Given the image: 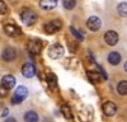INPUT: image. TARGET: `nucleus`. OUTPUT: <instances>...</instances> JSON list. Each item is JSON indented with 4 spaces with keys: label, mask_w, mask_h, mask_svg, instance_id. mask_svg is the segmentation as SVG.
Returning <instances> with one entry per match:
<instances>
[{
    "label": "nucleus",
    "mask_w": 127,
    "mask_h": 122,
    "mask_svg": "<svg viewBox=\"0 0 127 122\" xmlns=\"http://www.w3.org/2000/svg\"><path fill=\"white\" fill-rule=\"evenodd\" d=\"M22 75L26 78H33L36 75V66L31 62H27L22 66Z\"/></svg>",
    "instance_id": "obj_12"
},
{
    "label": "nucleus",
    "mask_w": 127,
    "mask_h": 122,
    "mask_svg": "<svg viewBox=\"0 0 127 122\" xmlns=\"http://www.w3.org/2000/svg\"><path fill=\"white\" fill-rule=\"evenodd\" d=\"M117 12L121 17H127V3L122 1L117 5Z\"/></svg>",
    "instance_id": "obj_20"
},
{
    "label": "nucleus",
    "mask_w": 127,
    "mask_h": 122,
    "mask_svg": "<svg viewBox=\"0 0 127 122\" xmlns=\"http://www.w3.org/2000/svg\"><path fill=\"white\" fill-rule=\"evenodd\" d=\"M15 78L13 76V75H4L3 76V79H1V85L4 87V88H6V89H13L14 87H15Z\"/></svg>",
    "instance_id": "obj_13"
},
{
    "label": "nucleus",
    "mask_w": 127,
    "mask_h": 122,
    "mask_svg": "<svg viewBox=\"0 0 127 122\" xmlns=\"http://www.w3.org/2000/svg\"><path fill=\"white\" fill-rule=\"evenodd\" d=\"M117 92L120 95H127V80H122L117 84Z\"/></svg>",
    "instance_id": "obj_19"
},
{
    "label": "nucleus",
    "mask_w": 127,
    "mask_h": 122,
    "mask_svg": "<svg viewBox=\"0 0 127 122\" xmlns=\"http://www.w3.org/2000/svg\"><path fill=\"white\" fill-rule=\"evenodd\" d=\"M121 55L117 52V51H112V52H109L107 60H108V62L112 65V66H117L120 62H121Z\"/></svg>",
    "instance_id": "obj_14"
},
{
    "label": "nucleus",
    "mask_w": 127,
    "mask_h": 122,
    "mask_svg": "<svg viewBox=\"0 0 127 122\" xmlns=\"http://www.w3.org/2000/svg\"><path fill=\"white\" fill-rule=\"evenodd\" d=\"M45 78H46V81H47V84H48V87H50L51 89H54V88L57 87V78H56L55 74H52V73H46Z\"/></svg>",
    "instance_id": "obj_16"
},
{
    "label": "nucleus",
    "mask_w": 127,
    "mask_h": 122,
    "mask_svg": "<svg viewBox=\"0 0 127 122\" xmlns=\"http://www.w3.org/2000/svg\"><path fill=\"white\" fill-rule=\"evenodd\" d=\"M20 19H22V22L24 26H33L37 19H38V15L34 10H31V9H26L23 10L22 13H20Z\"/></svg>",
    "instance_id": "obj_1"
},
{
    "label": "nucleus",
    "mask_w": 127,
    "mask_h": 122,
    "mask_svg": "<svg viewBox=\"0 0 127 122\" xmlns=\"http://www.w3.org/2000/svg\"><path fill=\"white\" fill-rule=\"evenodd\" d=\"M5 122H18V121H17L14 117H9V118H6V120H5Z\"/></svg>",
    "instance_id": "obj_26"
},
{
    "label": "nucleus",
    "mask_w": 127,
    "mask_h": 122,
    "mask_svg": "<svg viewBox=\"0 0 127 122\" xmlns=\"http://www.w3.org/2000/svg\"><path fill=\"white\" fill-rule=\"evenodd\" d=\"M61 113H62V116L65 117L66 120H72V117H74L70 106L66 104V103H64V104L61 106Z\"/></svg>",
    "instance_id": "obj_17"
},
{
    "label": "nucleus",
    "mask_w": 127,
    "mask_h": 122,
    "mask_svg": "<svg viewBox=\"0 0 127 122\" xmlns=\"http://www.w3.org/2000/svg\"><path fill=\"white\" fill-rule=\"evenodd\" d=\"M62 5H64V8H65V9L71 10V9L75 8L76 0H62Z\"/></svg>",
    "instance_id": "obj_21"
},
{
    "label": "nucleus",
    "mask_w": 127,
    "mask_h": 122,
    "mask_svg": "<svg viewBox=\"0 0 127 122\" xmlns=\"http://www.w3.org/2000/svg\"><path fill=\"white\" fill-rule=\"evenodd\" d=\"M28 97V89L24 85H20L15 89L14 94H13V99H12V104H19L22 103L24 99H27Z\"/></svg>",
    "instance_id": "obj_3"
},
{
    "label": "nucleus",
    "mask_w": 127,
    "mask_h": 122,
    "mask_svg": "<svg viewBox=\"0 0 127 122\" xmlns=\"http://www.w3.org/2000/svg\"><path fill=\"white\" fill-rule=\"evenodd\" d=\"M3 109H4V111L1 112V117H5V116H8V113H9V109H8L6 107H5V108H3Z\"/></svg>",
    "instance_id": "obj_25"
},
{
    "label": "nucleus",
    "mask_w": 127,
    "mask_h": 122,
    "mask_svg": "<svg viewBox=\"0 0 127 122\" xmlns=\"http://www.w3.org/2000/svg\"><path fill=\"white\" fill-rule=\"evenodd\" d=\"M100 26H102V22H100V19L97 15H92L87 20V27L90 30H93V32H97V30L100 28Z\"/></svg>",
    "instance_id": "obj_8"
},
{
    "label": "nucleus",
    "mask_w": 127,
    "mask_h": 122,
    "mask_svg": "<svg viewBox=\"0 0 127 122\" xmlns=\"http://www.w3.org/2000/svg\"><path fill=\"white\" fill-rule=\"evenodd\" d=\"M47 54H48L50 59L57 60V59H61L64 56V54H65V48H64V46H61L60 43H54V45L50 46Z\"/></svg>",
    "instance_id": "obj_4"
},
{
    "label": "nucleus",
    "mask_w": 127,
    "mask_h": 122,
    "mask_svg": "<svg viewBox=\"0 0 127 122\" xmlns=\"http://www.w3.org/2000/svg\"><path fill=\"white\" fill-rule=\"evenodd\" d=\"M8 5L5 4V1L4 0H0V15H4V14H6L8 13Z\"/></svg>",
    "instance_id": "obj_23"
},
{
    "label": "nucleus",
    "mask_w": 127,
    "mask_h": 122,
    "mask_svg": "<svg viewBox=\"0 0 127 122\" xmlns=\"http://www.w3.org/2000/svg\"><path fill=\"white\" fill-rule=\"evenodd\" d=\"M4 30H5V33L10 37H15V36H19V34H22V29H20L18 26L15 24H5L4 26Z\"/></svg>",
    "instance_id": "obj_10"
},
{
    "label": "nucleus",
    "mask_w": 127,
    "mask_h": 122,
    "mask_svg": "<svg viewBox=\"0 0 127 122\" xmlns=\"http://www.w3.org/2000/svg\"><path fill=\"white\" fill-rule=\"evenodd\" d=\"M61 28H62V22L59 19H54L45 24V32L47 34H54V33L59 32Z\"/></svg>",
    "instance_id": "obj_5"
},
{
    "label": "nucleus",
    "mask_w": 127,
    "mask_h": 122,
    "mask_svg": "<svg viewBox=\"0 0 127 122\" xmlns=\"http://www.w3.org/2000/svg\"><path fill=\"white\" fill-rule=\"evenodd\" d=\"M43 48V42L38 38H32L27 42V50L31 55H39Z\"/></svg>",
    "instance_id": "obj_2"
},
{
    "label": "nucleus",
    "mask_w": 127,
    "mask_h": 122,
    "mask_svg": "<svg viewBox=\"0 0 127 122\" xmlns=\"http://www.w3.org/2000/svg\"><path fill=\"white\" fill-rule=\"evenodd\" d=\"M17 57V51L13 48V47H6L3 50V52H1V59L4 61H6V62H10V61H13L15 60Z\"/></svg>",
    "instance_id": "obj_9"
},
{
    "label": "nucleus",
    "mask_w": 127,
    "mask_h": 122,
    "mask_svg": "<svg viewBox=\"0 0 127 122\" xmlns=\"http://www.w3.org/2000/svg\"><path fill=\"white\" fill-rule=\"evenodd\" d=\"M57 0H39V6L45 10H52L56 8Z\"/></svg>",
    "instance_id": "obj_15"
},
{
    "label": "nucleus",
    "mask_w": 127,
    "mask_h": 122,
    "mask_svg": "<svg viewBox=\"0 0 127 122\" xmlns=\"http://www.w3.org/2000/svg\"><path fill=\"white\" fill-rule=\"evenodd\" d=\"M102 111L107 117H112L117 113V104L113 103V102H105L102 106Z\"/></svg>",
    "instance_id": "obj_6"
},
{
    "label": "nucleus",
    "mask_w": 127,
    "mask_h": 122,
    "mask_svg": "<svg viewBox=\"0 0 127 122\" xmlns=\"http://www.w3.org/2000/svg\"><path fill=\"white\" fill-rule=\"evenodd\" d=\"M70 32H71V34L74 36V38H76L78 41H83V39H84V34H83V33H80L76 28L70 27Z\"/></svg>",
    "instance_id": "obj_22"
},
{
    "label": "nucleus",
    "mask_w": 127,
    "mask_h": 122,
    "mask_svg": "<svg viewBox=\"0 0 127 122\" xmlns=\"http://www.w3.org/2000/svg\"><path fill=\"white\" fill-rule=\"evenodd\" d=\"M38 120H39V117H38V113L36 111H28L24 115L26 122H38Z\"/></svg>",
    "instance_id": "obj_18"
},
{
    "label": "nucleus",
    "mask_w": 127,
    "mask_h": 122,
    "mask_svg": "<svg viewBox=\"0 0 127 122\" xmlns=\"http://www.w3.org/2000/svg\"><path fill=\"white\" fill-rule=\"evenodd\" d=\"M123 69H125V71H126V73H127V61H126V62H125V65H123Z\"/></svg>",
    "instance_id": "obj_27"
},
{
    "label": "nucleus",
    "mask_w": 127,
    "mask_h": 122,
    "mask_svg": "<svg viewBox=\"0 0 127 122\" xmlns=\"http://www.w3.org/2000/svg\"><path fill=\"white\" fill-rule=\"evenodd\" d=\"M8 95V89L4 88L3 85H0V98H4Z\"/></svg>",
    "instance_id": "obj_24"
},
{
    "label": "nucleus",
    "mask_w": 127,
    "mask_h": 122,
    "mask_svg": "<svg viewBox=\"0 0 127 122\" xmlns=\"http://www.w3.org/2000/svg\"><path fill=\"white\" fill-rule=\"evenodd\" d=\"M0 107H1V104H0Z\"/></svg>",
    "instance_id": "obj_28"
},
{
    "label": "nucleus",
    "mask_w": 127,
    "mask_h": 122,
    "mask_svg": "<svg viewBox=\"0 0 127 122\" xmlns=\"http://www.w3.org/2000/svg\"><path fill=\"white\" fill-rule=\"evenodd\" d=\"M118 39H120V36L117 32H114V30H108V32H105L104 34V41L105 43L109 45V46H114L118 43Z\"/></svg>",
    "instance_id": "obj_7"
},
{
    "label": "nucleus",
    "mask_w": 127,
    "mask_h": 122,
    "mask_svg": "<svg viewBox=\"0 0 127 122\" xmlns=\"http://www.w3.org/2000/svg\"><path fill=\"white\" fill-rule=\"evenodd\" d=\"M87 75H88V78H89V80L92 81V83H100L103 79L105 80L104 75L100 73V71H97V70H88Z\"/></svg>",
    "instance_id": "obj_11"
}]
</instances>
